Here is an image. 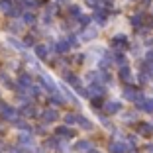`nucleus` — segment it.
Listing matches in <instances>:
<instances>
[{"instance_id":"nucleus-1","label":"nucleus","mask_w":153,"mask_h":153,"mask_svg":"<svg viewBox=\"0 0 153 153\" xmlns=\"http://www.w3.org/2000/svg\"><path fill=\"white\" fill-rule=\"evenodd\" d=\"M0 116L4 118V120L16 122V120H18V116H20V112H18L16 108H12L10 104H6V102H0Z\"/></svg>"},{"instance_id":"nucleus-2","label":"nucleus","mask_w":153,"mask_h":153,"mask_svg":"<svg viewBox=\"0 0 153 153\" xmlns=\"http://www.w3.org/2000/svg\"><path fill=\"white\" fill-rule=\"evenodd\" d=\"M39 82L43 85V88L47 90V92H51V94H57V85L53 82V79H51L49 75H41V76H39Z\"/></svg>"},{"instance_id":"nucleus-3","label":"nucleus","mask_w":153,"mask_h":153,"mask_svg":"<svg viewBox=\"0 0 153 153\" xmlns=\"http://www.w3.org/2000/svg\"><path fill=\"white\" fill-rule=\"evenodd\" d=\"M55 135H57V137H63V140H69V137H73V135H75V131H73L71 128L65 124V126H59L57 130H55Z\"/></svg>"},{"instance_id":"nucleus-4","label":"nucleus","mask_w":153,"mask_h":153,"mask_svg":"<svg viewBox=\"0 0 153 153\" xmlns=\"http://www.w3.org/2000/svg\"><path fill=\"white\" fill-rule=\"evenodd\" d=\"M57 118H59V112H57V110L47 108V110H43V112H41V120H43L45 124H51V122H55Z\"/></svg>"},{"instance_id":"nucleus-5","label":"nucleus","mask_w":153,"mask_h":153,"mask_svg":"<svg viewBox=\"0 0 153 153\" xmlns=\"http://www.w3.org/2000/svg\"><path fill=\"white\" fill-rule=\"evenodd\" d=\"M18 141H20V145H24V147L33 145V137H32V134H30V130H24L22 134L18 135Z\"/></svg>"},{"instance_id":"nucleus-6","label":"nucleus","mask_w":153,"mask_h":153,"mask_svg":"<svg viewBox=\"0 0 153 153\" xmlns=\"http://www.w3.org/2000/svg\"><path fill=\"white\" fill-rule=\"evenodd\" d=\"M110 151H112V153H126L128 145L122 143V141H112V143H110Z\"/></svg>"},{"instance_id":"nucleus-7","label":"nucleus","mask_w":153,"mask_h":153,"mask_svg":"<svg viewBox=\"0 0 153 153\" xmlns=\"http://www.w3.org/2000/svg\"><path fill=\"white\" fill-rule=\"evenodd\" d=\"M47 55H49V47H45V45H36V57L37 59H47Z\"/></svg>"},{"instance_id":"nucleus-8","label":"nucleus","mask_w":153,"mask_h":153,"mask_svg":"<svg viewBox=\"0 0 153 153\" xmlns=\"http://www.w3.org/2000/svg\"><path fill=\"white\" fill-rule=\"evenodd\" d=\"M96 33H98V32H96L94 27H86L85 32H82L81 39H82V41H90V39H94V37H96Z\"/></svg>"},{"instance_id":"nucleus-9","label":"nucleus","mask_w":153,"mask_h":153,"mask_svg":"<svg viewBox=\"0 0 153 153\" xmlns=\"http://www.w3.org/2000/svg\"><path fill=\"white\" fill-rule=\"evenodd\" d=\"M73 45H71V41H67V39H61V41H57V51L59 53H67L69 49H71Z\"/></svg>"},{"instance_id":"nucleus-10","label":"nucleus","mask_w":153,"mask_h":153,"mask_svg":"<svg viewBox=\"0 0 153 153\" xmlns=\"http://www.w3.org/2000/svg\"><path fill=\"white\" fill-rule=\"evenodd\" d=\"M20 114H22V116H36L37 110H36V106H33V104H26V106L20 110Z\"/></svg>"},{"instance_id":"nucleus-11","label":"nucleus","mask_w":153,"mask_h":153,"mask_svg":"<svg viewBox=\"0 0 153 153\" xmlns=\"http://www.w3.org/2000/svg\"><path fill=\"white\" fill-rule=\"evenodd\" d=\"M104 110H106V114H116L120 110V102H106L104 104Z\"/></svg>"},{"instance_id":"nucleus-12","label":"nucleus","mask_w":153,"mask_h":153,"mask_svg":"<svg viewBox=\"0 0 153 153\" xmlns=\"http://www.w3.org/2000/svg\"><path fill=\"white\" fill-rule=\"evenodd\" d=\"M75 149L76 151H92V145H90V141L82 140V141H79V143L75 145Z\"/></svg>"},{"instance_id":"nucleus-13","label":"nucleus","mask_w":153,"mask_h":153,"mask_svg":"<svg viewBox=\"0 0 153 153\" xmlns=\"http://www.w3.org/2000/svg\"><path fill=\"white\" fill-rule=\"evenodd\" d=\"M112 45H114V47H120V49H122V47H126V36H116L112 39Z\"/></svg>"},{"instance_id":"nucleus-14","label":"nucleus","mask_w":153,"mask_h":153,"mask_svg":"<svg viewBox=\"0 0 153 153\" xmlns=\"http://www.w3.org/2000/svg\"><path fill=\"white\" fill-rule=\"evenodd\" d=\"M120 79L124 82H130L131 81V71L128 67H122V71H120Z\"/></svg>"},{"instance_id":"nucleus-15","label":"nucleus","mask_w":153,"mask_h":153,"mask_svg":"<svg viewBox=\"0 0 153 153\" xmlns=\"http://www.w3.org/2000/svg\"><path fill=\"white\" fill-rule=\"evenodd\" d=\"M96 94H98V96L104 94V88L100 85H92V86H90V90H88V96H96Z\"/></svg>"},{"instance_id":"nucleus-16","label":"nucleus","mask_w":153,"mask_h":153,"mask_svg":"<svg viewBox=\"0 0 153 153\" xmlns=\"http://www.w3.org/2000/svg\"><path fill=\"white\" fill-rule=\"evenodd\" d=\"M12 2L10 0H0V12H4V14H10V10H12Z\"/></svg>"},{"instance_id":"nucleus-17","label":"nucleus","mask_w":153,"mask_h":153,"mask_svg":"<svg viewBox=\"0 0 153 153\" xmlns=\"http://www.w3.org/2000/svg\"><path fill=\"white\" fill-rule=\"evenodd\" d=\"M76 122H79V126H81L82 130H92V124H90L85 116H79V118H76Z\"/></svg>"},{"instance_id":"nucleus-18","label":"nucleus","mask_w":153,"mask_h":153,"mask_svg":"<svg viewBox=\"0 0 153 153\" xmlns=\"http://www.w3.org/2000/svg\"><path fill=\"white\" fill-rule=\"evenodd\" d=\"M140 106L145 112H153V100H140Z\"/></svg>"},{"instance_id":"nucleus-19","label":"nucleus","mask_w":153,"mask_h":153,"mask_svg":"<svg viewBox=\"0 0 153 153\" xmlns=\"http://www.w3.org/2000/svg\"><path fill=\"white\" fill-rule=\"evenodd\" d=\"M24 22H26L27 26H32V24H36V16H33L32 12H26L24 14Z\"/></svg>"},{"instance_id":"nucleus-20","label":"nucleus","mask_w":153,"mask_h":153,"mask_svg":"<svg viewBox=\"0 0 153 153\" xmlns=\"http://www.w3.org/2000/svg\"><path fill=\"white\" fill-rule=\"evenodd\" d=\"M8 43L12 45V47H16V49H24V45H26V43H20L16 37H8Z\"/></svg>"},{"instance_id":"nucleus-21","label":"nucleus","mask_w":153,"mask_h":153,"mask_svg":"<svg viewBox=\"0 0 153 153\" xmlns=\"http://www.w3.org/2000/svg\"><path fill=\"white\" fill-rule=\"evenodd\" d=\"M94 20H96V22H98V24H100V26H102V24H104V22H106V14H104V12H102V10H98V12H96V14H94Z\"/></svg>"},{"instance_id":"nucleus-22","label":"nucleus","mask_w":153,"mask_h":153,"mask_svg":"<svg viewBox=\"0 0 153 153\" xmlns=\"http://www.w3.org/2000/svg\"><path fill=\"white\" fill-rule=\"evenodd\" d=\"M45 147L53 151V149H57V147H59V141L55 140V137H53V140H47V141H45Z\"/></svg>"},{"instance_id":"nucleus-23","label":"nucleus","mask_w":153,"mask_h":153,"mask_svg":"<svg viewBox=\"0 0 153 153\" xmlns=\"http://www.w3.org/2000/svg\"><path fill=\"white\" fill-rule=\"evenodd\" d=\"M22 12H24V6H22V4H20V6H14V8L10 10V16H14V18H18V16H20Z\"/></svg>"},{"instance_id":"nucleus-24","label":"nucleus","mask_w":153,"mask_h":153,"mask_svg":"<svg viewBox=\"0 0 153 153\" xmlns=\"http://www.w3.org/2000/svg\"><path fill=\"white\" fill-rule=\"evenodd\" d=\"M76 118H79V116H75V114H65L63 120H65V124H67V126H71V124H75V122H76Z\"/></svg>"},{"instance_id":"nucleus-25","label":"nucleus","mask_w":153,"mask_h":153,"mask_svg":"<svg viewBox=\"0 0 153 153\" xmlns=\"http://www.w3.org/2000/svg\"><path fill=\"white\" fill-rule=\"evenodd\" d=\"M86 4L92 6V8H96V10H100L102 8V0H86Z\"/></svg>"},{"instance_id":"nucleus-26","label":"nucleus","mask_w":153,"mask_h":153,"mask_svg":"<svg viewBox=\"0 0 153 153\" xmlns=\"http://www.w3.org/2000/svg\"><path fill=\"white\" fill-rule=\"evenodd\" d=\"M14 126H16V128H20V130H30V126H27V124H26L24 120H20V118H18L16 122H14Z\"/></svg>"},{"instance_id":"nucleus-27","label":"nucleus","mask_w":153,"mask_h":153,"mask_svg":"<svg viewBox=\"0 0 153 153\" xmlns=\"http://www.w3.org/2000/svg\"><path fill=\"white\" fill-rule=\"evenodd\" d=\"M20 30H22V24H20V22L10 24V32H14V33H16V32H20Z\"/></svg>"},{"instance_id":"nucleus-28","label":"nucleus","mask_w":153,"mask_h":153,"mask_svg":"<svg viewBox=\"0 0 153 153\" xmlns=\"http://www.w3.org/2000/svg\"><path fill=\"white\" fill-rule=\"evenodd\" d=\"M71 14L76 16V18H81V8H79V6H71Z\"/></svg>"},{"instance_id":"nucleus-29","label":"nucleus","mask_w":153,"mask_h":153,"mask_svg":"<svg viewBox=\"0 0 153 153\" xmlns=\"http://www.w3.org/2000/svg\"><path fill=\"white\" fill-rule=\"evenodd\" d=\"M24 43L26 45H33V36H26L24 37Z\"/></svg>"},{"instance_id":"nucleus-30","label":"nucleus","mask_w":153,"mask_h":153,"mask_svg":"<svg viewBox=\"0 0 153 153\" xmlns=\"http://www.w3.org/2000/svg\"><path fill=\"white\" fill-rule=\"evenodd\" d=\"M79 22H81L82 26H86V24L90 22V18H88V16H81V18H79Z\"/></svg>"},{"instance_id":"nucleus-31","label":"nucleus","mask_w":153,"mask_h":153,"mask_svg":"<svg viewBox=\"0 0 153 153\" xmlns=\"http://www.w3.org/2000/svg\"><path fill=\"white\" fill-rule=\"evenodd\" d=\"M116 61H118L120 65H124V63H126V59H124V55H122V53H118V55H116Z\"/></svg>"},{"instance_id":"nucleus-32","label":"nucleus","mask_w":153,"mask_h":153,"mask_svg":"<svg viewBox=\"0 0 153 153\" xmlns=\"http://www.w3.org/2000/svg\"><path fill=\"white\" fill-rule=\"evenodd\" d=\"M140 131H143V134H147V131H149V126H145V124H141V126H140Z\"/></svg>"},{"instance_id":"nucleus-33","label":"nucleus","mask_w":153,"mask_h":153,"mask_svg":"<svg viewBox=\"0 0 153 153\" xmlns=\"http://www.w3.org/2000/svg\"><path fill=\"white\" fill-rule=\"evenodd\" d=\"M149 151H151V153H153V145H151V147H149Z\"/></svg>"},{"instance_id":"nucleus-34","label":"nucleus","mask_w":153,"mask_h":153,"mask_svg":"<svg viewBox=\"0 0 153 153\" xmlns=\"http://www.w3.org/2000/svg\"><path fill=\"white\" fill-rule=\"evenodd\" d=\"M143 2H149V0H143Z\"/></svg>"}]
</instances>
